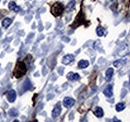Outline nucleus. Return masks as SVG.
<instances>
[{
  "mask_svg": "<svg viewBox=\"0 0 130 122\" xmlns=\"http://www.w3.org/2000/svg\"><path fill=\"white\" fill-rule=\"evenodd\" d=\"M26 71H27V67H26L25 63L24 62H18L15 69H14V76L17 78H20L26 73Z\"/></svg>",
  "mask_w": 130,
  "mask_h": 122,
  "instance_id": "f257e3e1",
  "label": "nucleus"
},
{
  "mask_svg": "<svg viewBox=\"0 0 130 122\" xmlns=\"http://www.w3.org/2000/svg\"><path fill=\"white\" fill-rule=\"evenodd\" d=\"M63 11H64V6L61 3H59V2L54 3L53 6L51 7V13H52V15L55 16V17L60 16L63 13Z\"/></svg>",
  "mask_w": 130,
  "mask_h": 122,
  "instance_id": "f03ea898",
  "label": "nucleus"
},
{
  "mask_svg": "<svg viewBox=\"0 0 130 122\" xmlns=\"http://www.w3.org/2000/svg\"><path fill=\"white\" fill-rule=\"evenodd\" d=\"M74 104H75V100L73 98H71V97H65L64 100H63V105L66 108H70Z\"/></svg>",
  "mask_w": 130,
  "mask_h": 122,
  "instance_id": "7ed1b4c3",
  "label": "nucleus"
},
{
  "mask_svg": "<svg viewBox=\"0 0 130 122\" xmlns=\"http://www.w3.org/2000/svg\"><path fill=\"white\" fill-rule=\"evenodd\" d=\"M60 112H61V105H60V103H57L54 107V109L52 110V117L53 118L58 117L60 115Z\"/></svg>",
  "mask_w": 130,
  "mask_h": 122,
  "instance_id": "20e7f679",
  "label": "nucleus"
},
{
  "mask_svg": "<svg viewBox=\"0 0 130 122\" xmlns=\"http://www.w3.org/2000/svg\"><path fill=\"white\" fill-rule=\"evenodd\" d=\"M73 61H74V56H73L72 54H67V55H65L64 57H63L62 63L65 64V65H69V64L72 63Z\"/></svg>",
  "mask_w": 130,
  "mask_h": 122,
  "instance_id": "39448f33",
  "label": "nucleus"
},
{
  "mask_svg": "<svg viewBox=\"0 0 130 122\" xmlns=\"http://www.w3.org/2000/svg\"><path fill=\"white\" fill-rule=\"evenodd\" d=\"M7 99H8L9 102H14L15 101V99H16V92H15V90L11 89V90H9L7 92Z\"/></svg>",
  "mask_w": 130,
  "mask_h": 122,
  "instance_id": "423d86ee",
  "label": "nucleus"
},
{
  "mask_svg": "<svg viewBox=\"0 0 130 122\" xmlns=\"http://www.w3.org/2000/svg\"><path fill=\"white\" fill-rule=\"evenodd\" d=\"M103 94L106 97H111L113 95V86L112 85H108L106 86V88L103 90Z\"/></svg>",
  "mask_w": 130,
  "mask_h": 122,
  "instance_id": "0eeeda50",
  "label": "nucleus"
},
{
  "mask_svg": "<svg viewBox=\"0 0 130 122\" xmlns=\"http://www.w3.org/2000/svg\"><path fill=\"white\" fill-rule=\"evenodd\" d=\"M67 79L68 80H72V81H77L80 79V76L78 73H74V72H70L67 74Z\"/></svg>",
  "mask_w": 130,
  "mask_h": 122,
  "instance_id": "6e6552de",
  "label": "nucleus"
},
{
  "mask_svg": "<svg viewBox=\"0 0 130 122\" xmlns=\"http://www.w3.org/2000/svg\"><path fill=\"white\" fill-rule=\"evenodd\" d=\"M9 9L10 10H13L14 12H19L20 11V7L17 5L15 2H13V1L9 3Z\"/></svg>",
  "mask_w": 130,
  "mask_h": 122,
  "instance_id": "1a4fd4ad",
  "label": "nucleus"
},
{
  "mask_svg": "<svg viewBox=\"0 0 130 122\" xmlns=\"http://www.w3.org/2000/svg\"><path fill=\"white\" fill-rule=\"evenodd\" d=\"M94 115H95L96 117H98V118L102 117V116L104 115L103 109H102L101 107H97V108H95V110H94Z\"/></svg>",
  "mask_w": 130,
  "mask_h": 122,
  "instance_id": "9d476101",
  "label": "nucleus"
},
{
  "mask_svg": "<svg viewBox=\"0 0 130 122\" xmlns=\"http://www.w3.org/2000/svg\"><path fill=\"white\" fill-rule=\"evenodd\" d=\"M11 23H12V20L10 18H4L3 21H2V26L4 28H8L11 25Z\"/></svg>",
  "mask_w": 130,
  "mask_h": 122,
  "instance_id": "9b49d317",
  "label": "nucleus"
},
{
  "mask_svg": "<svg viewBox=\"0 0 130 122\" xmlns=\"http://www.w3.org/2000/svg\"><path fill=\"white\" fill-rule=\"evenodd\" d=\"M88 66H89V62L87 60H80L78 62V68H80V69H84Z\"/></svg>",
  "mask_w": 130,
  "mask_h": 122,
  "instance_id": "f8f14e48",
  "label": "nucleus"
},
{
  "mask_svg": "<svg viewBox=\"0 0 130 122\" xmlns=\"http://www.w3.org/2000/svg\"><path fill=\"white\" fill-rule=\"evenodd\" d=\"M114 74V70L113 68H108L107 70H106V73H105V76H106V79H111V77L113 76Z\"/></svg>",
  "mask_w": 130,
  "mask_h": 122,
  "instance_id": "ddd939ff",
  "label": "nucleus"
},
{
  "mask_svg": "<svg viewBox=\"0 0 130 122\" xmlns=\"http://www.w3.org/2000/svg\"><path fill=\"white\" fill-rule=\"evenodd\" d=\"M124 108H125V103H124V102H119V103H117L116 106H115L116 111H122Z\"/></svg>",
  "mask_w": 130,
  "mask_h": 122,
  "instance_id": "4468645a",
  "label": "nucleus"
},
{
  "mask_svg": "<svg viewBox=\"0 0 130 122\" xmlns=\"http://www.w3.org/2000/svg\"><path fill=\"white\" fill-rule=\"evenodd\" d=\"M124 63H125L124 60H116V61H114L113 65H114V67H116V68H120V67L123 66Z\"/></svg>",
  "mask_w": 130,
  "mask_h": 122,
  "instance_id": "2eb2a0df",
  "label": "nucleus"
},
{
  "mask_svg": "<svg viewBox=\"0 0 130 122\" xmlns=\"http://www.w3.org/2000/svg\"><path fill=\"white\" fill-rule=\"evenodd\" d=\"M74 5H75V1H74V0L70 1V2L67 4V6H66V9H67V11H71V10H73V8H74Z\"/></svg>",
  "mask_w": 130,
  "mask_h": 122,
  "instance_id": "dca6fc26",
  "label": "nucleus"
},
{
  "mask_svg": "<svg viewBox=\"0 0 130 122\" xmlns=\"http://www.w3.org/2000/svg\"><path fill=\"white\" fill-rule=\"evenodd\" d=\"M96 33H97L98 36H103L104 35V29L102 26H98L96 28Z\"/></svg>",
  "mask_w": 130,
  "mask_h": 122,
  "instance_id": "f3484780",
  "label": "nucleus"
},
{
  "mask_svg": "<svg viewBox=\"0 0 130 122\" xmlns=\"http://www.w3.org/2000/svg\"><path fill=\"white\" fill-rule=\"evenodd\" d=\"M113 122H121L119 119H117V118H114V120H113Z\"/></svg>",
  "mask_w": 130,
  "mask_h": 122,
  "instance_id": "a211bd4d",
  "label": "nucleus"
},
{
  "mask_svg": "<svg viewBox=\"0 0 130 122\" xmlns=\"http://www.w3.org/2000/svg\"><path fill=\"white\" fill-rule=\"evenodd\" d=\"M13 122H19V121H18V120H14Z\"/></svg>",
  "mask_w": 130,
  "mask_h": 122,
  "instance_id": "6ab92c4d",
  "label": "nucleus"
},
{
  "mask_svg": "<svg viewBox=\"0 0 130 122\" xmlns=\"http://www.w3.org/2000/svg\"><path fill=\"white\" fill-rule=\"evenodd\" d=\"M33 122H37V121H33Z\"/></svg>",
  "mask_w": 130,
  "mask_h": 122,
  "instance_id": "aec40b11",
  "label": "nucleus"
},
{
  "mask_svg": "<svg viewBox=\"0 0 130 122\" xmlns=\"http://www.w3.org/2000/svg\"><path fill=\"white\" fill-rule=\"evenodd\" d=\"M129 83H130V81H129Z\"/></svg>",
  "mask_w": 130,
  "mask_h": 122,
  "instance_id": "412c9836",
  "label": "nucleus"
}]
</instances>
